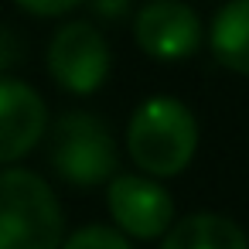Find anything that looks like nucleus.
I'll return each instance as SVG.
<instances>
[{
    "label": "nucleus",
    "instance_id": "6e6552de",
    "mask_svg": "<svg viewBox=\"0 0 249 249\" xmlns=\"http://www.w3.org/2000/svg\"><path fill=\"white\" fill-rule=\"evenodd\" d=\"M160 249H249V239L232 218L198 212L171 225Z\"/></svg>",
    "mask_w": 249,
    "mask_h": 249
},
{
    "label": "nucleus",
    "instance_id": "9d476101",
    "mask_svg": "<svg viewBox=\"0 0 249 249\" xmlns=\"http://www.w3.org/2000/svg\"><path fill=\"white\" fill-rule=\"evenodd\" d=\"M62 249H133V246L123 232L109 225H82L62 242Z\"/></svg>",
    "mask_w": 249,
    "mask_h": 249
},
{
    "label": "nucleus",
    "instance_id": "39448f33",
    "mask_svg": "<svg viewBox=\"0 0 249 249\" xmlns=\"http://www.w3.org/2000/svg\"><path fill=\"white\" fill-rule=\"evenodd\" d=\"M133 35L147 55L174 62V58H188L198 52L201 21L181 0H150V4H143L137 11Z\"/></svg>",
    "mask_w": 249,
    "mask_h": 249
},
{
    "label": "nucleus",
    "instance_id": "1a4fd4ad",
    "mask_svg": "<svg viewBox=\"0 0 249 249\" xmlns=\"http://www.w3.org/2000/svg\"><path fill=\"white\" fill-rule=\"evenodd\" d=\"M208 45L225 69L249 75V0H229L212 18Z\"/></svg>",
    "mask_w": 249,
    "mask_h": 249
},
{
    "label": "nucleus",
    "instance_id": "f03ea898",
    "mask_svg": "<svg viewBox=\"0 0 249 249\" xmlns=\"http://www.w3.org/2000/svg\"><path fill=\"white\" fill-rule=\"evenodd\" d=\"M0 249H62V208L28 167L0 171Z\"/></svg>",
    "mask_w": 249,
    "mask_h": 249
},
{
    "label": "nucleus",
    "instance_id": "7ed1b4c3",
    "mask_svg": "<svg viewBox=\"0 0 249 249\" xmlns=\"http://www.w3.org/2000/svg\"><path fill=\"white\" fill-rule=\"evenodd\" d=\"M48 160L69 184L92 188V184H103L116 171V143L99 116L65 113L52 126Z\"/></svg>",
    "mask_w": 249,
    "mask_h": 249
},
{
    "label": "nucleus",
    "instance_id": "9b49d317",
    "mask_svg": "<svg viewBox=\"0 0 249 249\" xmlns=\"http://www.w3.org/2000/svg\"><path fill=\"white\" fill-rule=\"evenodd\" d=\"M18 4L35 11V14H65V11H72L79 4V0H18Z\"/></svg>",
    "mask_w": 249,
    "mask_h": 249
},
{
    "label": "nucleus",
    "instance_id": "20e7f679",
    "mask_svg": "<svg viewBox=\"0 0 249 249\" xmlns=\"http://www.w3.org/2000/svg\"><path fill=\"white\" fill-rule=\"evenodd\" d=\"M48 69L69 92H92L109 72V48L96 24L69 21L48 45Z\"/></svg>",
    "mask_w": 249,
    "mask_h": 249
},
{
    "label": "nucleus",
    "instance_id": "0eeeda50",
    "mask_svg": "<svg viewBox=\"0 0 249 249\" xmlns=\"http://www.w3.org/2000/svg\"><path fill=\"white\" fill-rule=\"evenodd\" d=\"M48 126V106L21 79H0V164L24 157Z\"/></svg>",
    "mask_w": 249,
    "mask_h": 249
},
{
    "label": "nucleus",
    "instance_id": "423d86ee",
    "mask_svg": "<svg viewBox=\"0 0 249 249\" xmlns=\"http://www.w3.org/2000/svg\"><path fill=\"white\" fill-rule=\"evenodd\" d=\"M109 212L116 225L137 239H157L174 218V201L164 184L140 178V174H120L109 181Z\"/></svg>",
    "mask_w": 249,
    "mask_h": 249
},
{
    "label": "nucleus",
    "instance_id": "f257e3e1",
    "mask_svg": "<svg viewBox=\"0 0 249 249\" xmlns=\"http://www.w3.org/2000/svg\"><path fill=\"white\" fill-rule=\"evenodd\" d=\"M130 157L147 174H178L191 164L198 147V120L195 113L174 96H150L143 99L126 126Z\"/></svg>",
    "mask_w": 249,
    "mask_h": 249
}]
</instances>
